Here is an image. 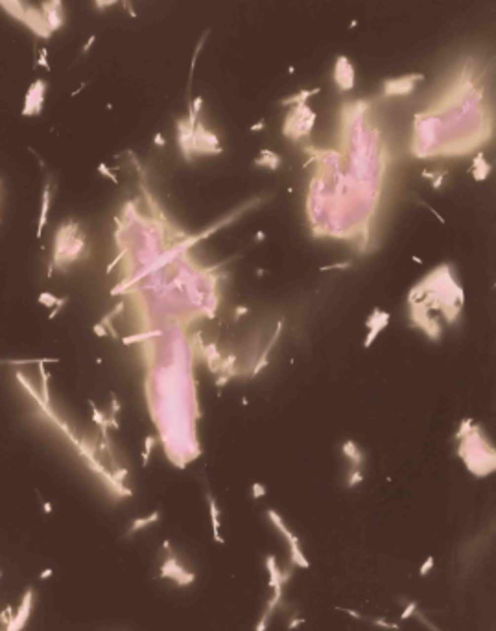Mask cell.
Segmentation results:
<instances>
[{
	"mask_svg": "<svg viewBox=\"0 0 496 631\" xmlns=\"http://www.w3.org/2000/svg\"><path fill=\"white\" fill-rule=\"evenodd\" d=\"M487 65L474 56L456 65L437 98L413 117L415 157H458L489 142L495 120L487 98Z\"/></svg>",
	"mask_w": 496,
	"mask_h": 631,
	"instance_id": "obj_1",
	"label": "cell"
},
{
	"mask_svg": "<svg viewBox=\"0 0 496 631\" xmlns=\"http://www.w3.org/2000/svg\"><path fill=\"white\" fill-rule=\"evenodd\" d=\"M415 288L424 295H428V297H432L433 303L432 307H426V309L419 310V312H413L412 319L420 330L426 332L428 336L437 340L441 336V330H445V327L452 325L458 319L459 312H461V307L445 305V303L439 301L463 299L461 286L458 284L452 268L448 264H443V266L435 268L432 274L424 277Z\"/></svg>",
	"mask_w": 496,
	"mask_h": 631,
	"instance_id": "obj_2",
	"label": "cell"
},
{
	"mask_svg": "<svg viewBox=\"0 0 496 631\" xmlns=\"http://www.w3.org/2000/svg\"><path fill=\"white\" fill-rule=\"evenodd\" d=\"M458 437H461V445H459V456L463 458V462L467 463L468 471L476 474V476H485L495 471V452L489 445H485L483 449H480V443L485 439L482 434H478V428L470 427L468 434L459 432Z\"/></svg>",
	"mask_w": 496,
	"mask_h": 631,
	"instance_id": "obj_3",
	"label": "cell"
},
{
	"mask_svg": "<svg viewBox=\"0 0 496 631\" xmlns=\"http://www.w3.org/2000/svg\"><path fill=\"white\" fill-rule=\"evenodd\" d=\"M0 7L9 17H13L19 22H22L24 26H28L37 37H41V39L52 37V32L42 17L41 9L35 7L34 4H30L28 0H0Z\"/></svg>",
	"mask_w": 496,
	"mask_h": 631,
	"instance_id": "obj_4",
	"label": "cell"
},
{
	"mask_svg": "<svg viewBox=\"0 0 496 631\" xmlns=\"http://www.w3.org/2000/svg\"><path fill=\"white\" fill-rule=\"evenodd\" d=\"M315 124V113L314 109H310L306 104L292 105V109L288 111L284 124H282V135L288 137L290 140L305 139L310 135L312 127Z\"/></svg>",
	"mask_w": 496,
	"mask_h": 631,
	"instance_id": "obj_5",
	"label": "cell"
},
{
	"mask_svg": "<svg viewBox=\"0 0 496 631\" xmlns=\"http://www.w3.org/2000/svg\"><path fill=\"white\" fill-rule=\"evenodd\" d=\"M267 517L271 519V522L277 526V530H279L282 535H284V539L288 541V547H290V559H292V565L295 567H301V568H308L310 567V563H308L306 555L303 554V550H301V543H299V537L295 535L294 532H290L288 530V526L284 524V520L280 517L277 512H273L269 510L267 512Z\"/></svg>",
	"mask_w": 496,
	"mask_h": 631,
	"instance_id": "obj_6",
	"label": "cell"
},
{
	"mask_svg": "<svg viewBox=\"0 0 496 631\" xmlns=\"http://www.w3.org/2000/svg\"><path fill=\"white\" fill-rule=\"evenodd\" d=\"M424 76L422 74H404V76L389 78L382 83V94L385 98H393V96H408L415 91V87L419 81H422Z\"/></svg>",
	"mask_w": 496,
	"mask_h": 631,
	"instance_id": "obj_7",
	"label": "cell"
},
{
	"mask_svg": "<svg viewBox=\"0 0 496 631\" xmlns=\"http://www.w3.org/2000/svg\"><path fill=\"white\" fill-rule=\"evenodd\" d=\"M46 91H48V85L44 79H35L34 83L30 85L28 92L24 96V107H22V115L24 117H35L42 111V105H44V98H46Z\"/></svg>",
	"mask_w": 496,
	"mask_h": 631,
	"instance_id": "obj_8",
	"label": "cell"
},
{
	"mask_svg": "<svg viewBox=\"0 0 496 631\" xmlns=\"http://www.w3.org/2000/svg\"><path fill=\"white\" fill-rule=\"evenodd\" d=\"M334 83L342 92L350 91L356 83V69L347 56H338L334 63Z\"/></svg>",
	"mask_w": 496,
	"mask_h": 631,
	"instance_id": "obj_9",
	"label": "cell"
},
{
	"mask_svg": "<svg viewBox=\"0 0 496 631\" xmlns=\"http://www.w3.org/2000/svg\"><path fill=\"white\" fill-rule=\"evenodd\" d=\"M39 9H41L42 17H44V21H46L52 34L63 28V24H65L63 0H42Z\"/></svg>",
	"mask_w": 496,
	"mask_h": 631,
	"instance_id": "obj_10",
	"label": "cell"
},
{
	"mask_svg": "<svg viewBox=\"0 0 496 631\" xmlns=\"http://www.w3.org/2000/svg\"><path fill=\"white\" fill-rule=\"evenodd\" d=\"M168 545H170V543H164V548L168 550L170 557H168V559L164 561V565H162V568H161L162 574L161 576L162 578H170V580H174V582L179 583V585H189V583L194 582V578H196V576L192 574V572H189V570H185V568L179 565V561L174 557V554H172V550H170Z\"/></svg>",
	"mask_w": 496,
	"mask_h": 631,
	"instance_id": "obj_11",
	"label": "cell"
},
{
	"mask_svg": "<svg viewBox=\"0 0 496 631\" xmlns=\"http://www.w3.org/2000/svg\"><path fill=\"white\" fill-rule=\"evenodd\" d=\"M321 89L319 87H315V89H303V91L295 92L292 96H288V98L280 100V105H299V104H306L308 100L315 96V94H319Z\"/></svg>",
	"mask_w": 496,
	"mask_h": 631,
	"instance_id": "obj_12",
	"label": "cell"
},
{
	"mask_svg": "<svg viewBox=\"0 0 496 631\" xmlns=\"http://www.w3.org/2000/svg\"><path fill=\"white\" fill-rule=\"evenodd\" d=\"M209 504H210V519H212V535H214V539H216L218 543L224 545L225 539L220 537V512H218V506L212 497L209 498Z\"/></svg>",
	"mask_w": 496,
	"mask_h": 631,
	"instance_id": "obj_13",
	"label": "cell"
},
{
	"mask_svg": "<svg viewBox=\"0 0 496 631\" xmlns=\"http://www.w3.org/2000/svg\"><path fill=\"white\" fill-rule=\"evenodd\" d=\"M255 164H259V166H267V168L275 170L280 164V157L277 154L269 152V150H264V152L260 154L259 159L255 161Z\"/></svg>",
	"mask_w": 496,
	"mask_h": 631,
	"instance_id": "obj_14",
	"label": "cell"
},
{
	"mask_svg": "<svg viewBox=\"0 0 496 631\" xmlns=\"http://www.w3.org/2000/svg\"><path fill=\"white\" fill-rule=\"evenodd\" d=\"M209 35H210L209 30H207V32H203L201 39L197 41V46H196V50H194V56H192V63H190V72H189V89H190V85H192V78H194V69H196L197 57H199V54H201L203 46H205V41H207V37H209Z\"/></svg>",
	"mask_w": 496,
	"mask_h": 631,
	"instance_id": "obj_15",
	"label": "cell"
},
{
	"mask_svg": "<svg viewBox=\"0 0 496 631\" xmlns=\"http://www.w3.org/2000/svg\"><path fill=\"white\" fill-rule=\"evenodd\" d=\"M35 67H42V69L50 70V61H48V50L46 46H42L41 52H39V57H37V61H35Z\"/></svg>",
	"mask_w": 496,
	"mask_h": 631,
	"instance_id": "obj_16",
	"label": "cell"
},
{
	"mask_svg": "<svg viewBox=\"0 0 496 631\" xmlns=\"http://www.w3.org/2000/svg\"><path fill=\"white\" fill-rule=\"evenodd\" d=\"M114 2H118V0H94V4H96V7H98V9H104V7L113 6ZM124 4H126V7L129 9V15H131V17H135L137 13H135L131 7H129V2H127V0H124Z\"/></svg>",
	"mask_w": 496,
	"mask_h": 631,
	"instance_id": "obj_17",
	"label": "cell"
},
{
	"mask_svg": "<svg viewBox=\"0 0 496 631\" xmlns=\"http://www.w3.org/2000/svg\"><path fill=\"white\" fill-rule=\"evenodd\" d=\"M415 613H417V602H410V605H408L404 609V613L400 615V620H408V618L412 617V615H415Z\"/></svg>",
	"mask_w": 496,
	"mask_h": 631,
	"instance_id": "obj_18",
	"label": "cell"
},
{
	"mask_svg": "<svg viewBox=\"0 0 496 631\" xmlns=\"http://www.w3.org/2000/svg\"><path fill=\"white\" fill-rule=\"evenodd\" d=\"M432 568H433V557L430 555V557L424 559V563H422V567H420V570H419V574L424 578V576H428V572H430Z\"/></svg>",
	"mask_w": 496,
	"mask_h": 631,
	"instance_id": "obj_19",
	"label": "cell"
},
{
	"mask_svg": "<svg viewBox=\"0 0 496 631\" xmlns=\"http://www.w3.org/2000/svg\"><path fill=\"white\" fill-rule=\"evenodd\" d=\"M94 42H96V35L92 34L91 37H89V39H87V41H85V44H83V48H81V54H87V52H89V50L92 48V46H94Z\"/></svg>",
	"mask_w": 496,
	"mask_h": 631,
	"instance_id": "obj_20",
	"label": "cell"
},
{
	"mask_svg": "<svg viewBox=\"0 0 496 631\" xmlns=\"http://www.w3.org/2000/svg\"><path fill=\"white\" fill-rule=\"evenodd\" d=\"M262 127H264V122H259V124H257V126H253L251 129H262Z\"/></svg>",
	"mask_w": 496,
	"mask_h": 631,
	"instance_id": "obj_21",
	"label": "cell"
}]
</instances>
